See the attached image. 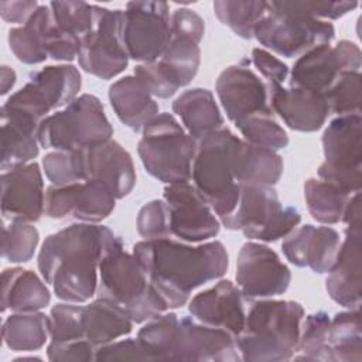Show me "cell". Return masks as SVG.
I'll use <instances>...</instances> for the list:
<instances>
[{
    "instance_id": "obj_9",
    "label": "cell",
    "mask_w": 362,
    "mask_h": 362,
    "mask_svg": "<svg viewBox=\"0 0 362 362\" xmlns=\"http://www.w3.org/2000/svg\"><path fill=\"white\" fill-rule=\"evenodd\" d=\"M300 221V211L283 206L273 185H239L236 208L221 223L230 230H242L249 239L276 242L286 238Z\"/></svg>"
},
{
    "instance_id": "obj_4",
    "label": "cell",
    "mask_w": 362,
    "mask_h": 362,
    "mask_svg": "<svg viewBox=\"0 0 362 362\" xmlns=\"http://www.w3.org/2000/svg\"><path fill=\"white\" fill-rule=\"evenodd\" d=\"M304 310L291 300L260 298L246 313L245 325L236 337L242 361H290L300 338Z\"/></svg>"
},
{
    "instance_id": "obj_7",
    "label": "cell",
    "mask_w": 362,
    "mask_h": 362,
    "mask_svg": "<svg viewBox=\"0 0 362 362\" xmlns=\"http://www.w3.org/2000/svg\"><path fill=\"white\" fill-rule=\"evenodd\" d=\"M137 151L146 171L165 184L191 180L197 140L171 113H158L150 120L139 141Z\"/></svg>"
},
{
    "instance_id": "obj_51",
    "label": "cell",
    "mask_w": 362,
    "mask_h": 362,
    "mask_svg": "<svg viewBox=\"0 0 362 362\" xmlns=\"http://www.w3.org/2000/svg\"><path fill=\"white\" fill-rule=\"evenodd\" d=\"M252 62L266 79L267 86L283 85L288 76V66L263 48H253Z\"/></svg>"
},
{
    "instance_id": "obj_13",
    "label": "cell",
    "mask_w": 362,
    "mask_h": 362,
    "mask_svg": "<svg viewBox=\"0 0 362 362\" xmlns=\"http://www.w3.org/2000/svg\"><path fill=\"white\" fill-rule=\"evenodd\" d=\"M123 10L98 6V20L82 40L78 51L79 66L100 79H112L122 74L129 55L122 41Z\"/></svg>"
},
{
    "instance_id": "obj_32",
    "label": "cell",
    "mask_w": 362,
    "mask_h": 362,
    "mask_svg": "<svg viewBox=\"0 0 362 362\" xmlns=\"http://www.w3.org/2000/svg\"><path fill=\"white\" fill-rule=\"evenodd\" d=\"M47 105L54 109L65 107L74 99L82 85L81 74L74 65H49L30 75V81Z\"/></svg>"
},
{
    "instance_id": "obj_15",
    "label": "cell",
    "mask_w": 362,
    "mask_h": 362,
    "mask_svg": "<svg viewBox=\"0 0 362 362\" xmlns=\"http://www.w3.org/2000/svg\"><path fill=\"white\" fill-rule=\"evenodd\" d=\"M116 197L98 180H86L66 185H49L45 189L44 214L51 219L74 218L98 223L115 209Z\"/></svg>"
},
{
    "instance_id": "obj_31",
    "label": "cell",
    "mask_w": 362,
    "mask_h": 362,
    "mask_svg": "<svg viewBox=\"0 0 362 362\" xmlns=\"http://www.w3.org/2000/svg\"><path fill=\"white\" fill-rule=\"evenodd\" d=\"M173 112L181 119L185 132L197 141L223 127V117L211 90L192 88L173 102Z\"/></svg>"
},
{
    "instance_id": "obj_5",
    "label": "cell",
    "mask_w": 362,
    "mask_h": 362,
    "mask_svg": "<svg viewBox=\"0 0 362 362\" xmlns=\"http://www.w3.org/2000/svg\"><path fill=\"white\" fill-rule=\"evenodd\" d=\"M98 296L119 304L133 322H146L168 310L133 253L119 246L99 264Z\"/></svg>"
},
{
    "instance_id": "obj_21",
    "label": "cell",
    "mask_w": 362,
    "mask_h": 362,
    "mask_svg": "<svg viewBox=\"0 0 362 362\" xmlns=\"http://www.w3.org/2000/svg\"><path fill=\"white\" fill-rule=\"evenodd\" d=\"M188 310L199 322L223 329L235 339L245 325L243 296L239 287L229 280H221L211 288L195 294L189 300Z\"/></svg>"
},
{
    "instance_id": "obj_36",
    "label": "cell",
    "mask_w": 362,
    "mask_h": 362,
    "mask_svg": "<svg viewBox=\"0 0 362 362\" xmlns=\"http://www.w3.org/2000/svg\"><path fill=\"white\" fill-rule=\"evenodd\" d=\"M8 47L16 58L24 64L35 65L48 58L44 47L42 30H41V8L30 17V20L21 25L8 31Z\"/></svg>"
},
{
    "instance_id": "obj_38",
    "label": "cell",
    "mask_w": 362,
    "mask_h": 362,
    "mask_svg": "<svg viewBox=\"0 0 362 362\" xmlns=\"http://www.w3.org/2000/svg\"><path fill=\"white\" fill-rule=\"evenodd\" d=\"M55 24L79 37L81 40L93 30L98 20V6L85 1H51L49 4Z\"/></svg>"
},
{
    "instance_id": "obj_17",
    "label": "cell",
    "mask_w": 362,
    "mask_h": 362,
    "mask_svg": "<svg viewBox=\"0 0 362 362\" xmlns=\"http://www.w3.org/2000/svg\"><path fill=\"white\" fill-rule=\"evenodd\" d=\"M163 199L168 208L170 233L173 236L198 243L218 235L221 221L189 181L167 184Z\"/></svg>"
},
{
    "instance_id": "obj_46",
    "label": "cell",
    "mask_w": 362,
    "mask_h": 362,
    "mask_svg": "<svg viewBox=\"0 0 362 362\" xmlns=\"http://www.w3.org/2000/svg\"><path fill=\"white\" fill-rule=\"evenodd\" d=\"M137 232L144 239L170 238L168 208L164 199H153L141 206L137 215Z\"/></svg>"
},
{
    "instance_id": "obj_16",
    "label": "cell",
    "mask_w": 362,
    "mask_h": 362,
    "mask_svg": "<svg viewBox=\"0 0 362 362\" xmlns=\"http://www.w3.org/2000/svg\"><path fill=\"white\" fill-rule=\"evenodd\" d=\"M290 269L279 255L263 243L246 242L236 260V283L245 298H270L286 293Z\"/></svg>"
},
{
    "instance_id": "obj_27",
    "label": "cell",
    "mask_w": 362,
    "mask_h": 362,
    "mask_svg": "<svg viewBox=\"0 0 362 362\" xmlns=\"http://www.w3.org/2000/svg\"><path fill=\"white\" fill-rule=\"evenodd\" d=\"M283 168L284 163L277 151L238 137L232 151V173L239 185H274Z\"/></svg>"
},
{
    "instance_id": "obj_3",
    "label": "cell",
    "mask_w": 362,
    "mask_h": 362,
    "mask_svg": "<svg viewBox=\"0 0 362 362\" xmlns=\"http://www.w3.org/2000/svg\"><path fill=\"white\" fill-rule=\"evenodd\" d=\"M137 338L154 361H242L236 339L229 332L195 322L189 317L180 318L174 313H163L146 321Z\"/></svg>"
},
{
    "instance_id": "obj_19",
    "label": "cell",
    "mask_w": 362,
    "mask_h": 362,
    "mask_svg": "<svg viewBox=\"0 0 362 362\" xmlns=\"http://www.w3.org/2000/svg\"><path fill=\"white\" fill-rule=\"evenodd\" d=\"M45 191L40 165L27 163L1 174V214L10 222H37L44 214Z\"/></svg>"
},
{
    "instance_id": "obj_22",
    "label": "cell",
    "mask_w": 362,
    "mask_h": 362,
    "mask_svg": "<svg viewBox=\"0 0 362 362\" xmlns=\"http://www.w3.org/2000/svg\"><path fill=\"white\" fill-rule=\"evenodd\" d=\"M86 180L102 181L120 199L129 195L136 184L132 156L116 140H106L82 150ZM85 180V181H86Z\"/></svg>"
},
{
    "instance_id": "obj_49",
    "label": "cell",
    "mask_w": 362,
    "mask_h": 362,
    "mask_svg": "<svg viewBox=\"0 0 362 362\" xmlns=\"http://www.w3.org/2000/svg\"><path fill=\"white\" fill-rule=\"evenodd\" d=\"M96 346L86 339L68 341V342H52L47 346V356L52 362H79V361H95Z\"/></svg>"
},
{
    "instance_id": "obj_1",
    "label": "cell",
    "mask_w": 362,
    "mask_h": 362,
    "mask_svg": "<svg viewBox=\"0 0 362 362\" xmlns=\"http://www.w3.org/2000/svg\"><path fill=\"white\" fill-rule=\"evenodd\" d=\"M119 246H123L122 239L107 226L75 223L45 238L37 259L38 270L58 298L85 303L96 293L102 259Z\"/></svg>"
},
{
    "instance_id": "obj_30",
    "label": "cell",
    "mask_w": 362,
    "mask_h": 362,
    "mask_svg": "<svg viewBox=\"0 0 362 362\" xmlns=\"http://www.w3.org/2000/svg\"><path fill=\"white\" fill-rule=\"evenodd\" d=\"M44 281L33 270L6 269L1 273V311L33 313L48 305L51 294Z\"/></svg>"
},
{
    "instance_id": "obj_48",
    "label": "cell",
    "mask_w": 362,
    "mask_h": 362,
    "mask_svg": "<svg viewBox=\"0 0 362 362\" xmlns=\"http://www.w3.org/2000/svg\"><path fill=\"white\" fill-rule=\"evenodd\" d=\"M154 361L139 338L113 341L96 349L95 361Z\"/></svg>"
},
{
    "instance_id": "obj_26",
    "label": "cell",
    "mask_w": 362,
    "mask_h": 362,
    "mask_svg": "<svg viewBox=\"0 0 362 362\" xmlns=\"http://www.w3.org/2000/svg\"><path fill=\"white\" fill-rule=\"evenodd\" d=\"M109 102L119 120L139 132L158 115V105L146 85L134 75L113 82L107 92Z\"/></svg>"
},
{
    "instance_id": "obj_25",
    "label": "cell",
    "mask_w": 362,
    "mask_h": 362,
    "mask_svg": "<svg viewBox=\"0 0 362 362\" xmlns=\"http://www.w3.org/2000/svg\"><path fill=\"white\" fill-rule=\"evenodd\" d=\"M1 117V163L3 171L30 163L38 154V129L42 122L34 116L7 106L0 110Z\"/></svg>"
},
{
    "instance_id": "obj_12",
    "label": "cell",
    "mask_w": 362,
    "mask_h": 362,
    "mask_svg": "<svg viewBox=\"0 0 362 362\" xmlns=\"http://www.w3.org/2000/svg\"><path fill=\"white\" fill-rule=\"evenodd\" d=\"M171 38L170 7L164 1H129L123 10L122 41L129 58L141 64L161 58Z\"/></svg>"
},
{
    "instance_id": "obj_10",
    "label": "cell",
    "mask_w": 362,
    "mask_h": 362,
    "mask_svg": "<svg viewBox=\"0 0 362 362\" xmlns=\"http://www.w3.org/2000/svg\"><path fill=\"white\" fill-rule=\"evenodd\" d=\"M253 37L277 55L293 58L317 45L329 44L335 37V28L328 21L279 8L272 1Z\"/></svg>"
},
{
    "instance_id": "obj_40",
    "label": "cell",
    "mask_w": 362,
    "mask_h": 362,
    "mask_svg": "<svg viewBox=\"0 0 362 362\" xmlns=\"http://www.w3.org/2000/svg\"><path fill=\"white\" fill-rule=\"evenodd\" d=\"M40 233L35 226L25 222H10L3 226L1 256L11 263H25L35 252Z\"/></svg>"
},
{
    "instance_id": "obj_23",
    "label": "cell",
    "mask_w": 362,
    "mask_h": 362,
    "mask_svg": "<svg viewBox=\"0 0 362 362\" xmlns=\"http://www.w3.org/2000/svg\"><path fill=\"white\" fill-rule=\"evenodd\" d=\"M267 92L273 113H277L293 130L317 132L329 116L325 98L320 92L297 86L284 88L283 85L267 86Z\"/></svg>"
},
{
    "instance_id": "obj_54",
    "label": "cell",
    "mask_w": 362,
    "mask_h": 362,
    "mask_svg": "<svg viewBox=\"0 0 362 362\" xmlns=\"http://www.w3.org/2000/svg\"><path fill=\"white\" fill-rule=\"evenodd\" d=\"M16 83V72L13 68L3 65L1 66V95H6Z\"/></svg>"
},
{
    "instance_id": "obj_41",
    "label": "cell",
    "mask_w": 362,
    "mask_h": 362,
    "mask_svg": "<svg viewBox=\"0 0 362 362\" xmlns=\"http://www.w3.org/2000/svg\"><path fill=\"white\" fill-rule=\"evenodd\" d=\"M40 8L42 40L48 57L57 61H72L75 57H78L81 38L55 24L49 6L40 4Z\"/></svg>"
},
{
    "instance_id": "obj_18",
    "label": "cell",
    "mask_w": 362,
    "mask_h": 362,
    "mask_svg": "<svg viewBox=\"0 0 362 362\" xmlns=\"http://www.w3.org/2000/svg\"><path fill=\"white\" fill-rule=\"evenodd\" d=\"M215 90L228 119L236 127L249 117L274 115L269 105L266 82L247 66L225 68L215 82Z\"/></svg>"
},
{
    "instance_id": "obj_42",
    "label": "cell",
    "mask_w": 362,
    "mask_h": 362,
    "mask_svg": "<svg viewBox=\"0 0 362 362\" xmlns=\"http://www.w3.org/2000/svg\"><path fill=\"white\" fill-rule=\"evenodd\" d=\"M238 129L242 133L243 140L273 151L286 148L288 144V136L274 120V115H257L249 117L240 123Z\"/></svg>"
},
{
    "instance_id": "obj_37",
    "label": "cell",
    "mask_w": 362,
    "mask_h": 362,
    "mask_svg": "<svg viewBox=\"0 0 362 362\" xmlns=\"http://www.w3.org/2000/svg\"><path fill=\"white\" fill-rule=\"evenodd\" d=\"M362 76L359 71H344L331 86L322 93L329 109V115L361 113Z\"/></svg>"
},
{
    "instance_id": "obj_34",
    "label": "cell",
    "mask_w": 362,
    "mask_h": 362,
    "mask_svg": "<svg viewBox=\"0 0 362 362\" xmlns=\"http://www.w3.org/2000/svg\"><path fill=\"white\" fill-rule=\"evenodd\" d=\"M351 195L342 187L321 178H308L304 182L307 209L317 222L324 225H334L342 219Z\"/></svg>"
},
{
    "instance_id": "obj_47",
    "label": "cell",
    "mask_w": 362,
    "mask_h": 362,
    "mask_svg": "<svg viewBox=\"0 0 362 362\" xmlns=\"http://www.w3.org/2000/svg\"><path fill=\"white\" fill-rule=\"evenodd\" d=\"M279 8L317 20H337L358 7L356 1H273Z\"/></svg>"
},
{
    "instance_id": "obj_24",
    "label": "cell",
    "mask_w": 362,
    "mask_h": 362,
    "mask_svg": "<svg viewBox=\"0 0 362 362\" xmlns=\"http://www.w3.org/2000/svg\"><path fill=\"white\" fill-rule=\"evenodd\" d=\"M361 228L345 229V239L341 242L335 263L325 280L328 296L345 308L361 307Z\"/></svg>"
},
{
    "instance_id": "obj_2",
    "label": "cell",
    "mask_w": 362,
    "mask_h": 362,
    "mask_svg": "<svg viewBox=\"0 0 362 362\" xmlns=\"http://www.w3.org/2000/svg\"><path fill=\"white\" fill-rule=\"evenodd\" d=\"M133 255L168 308L182 307L192 290L222 277L229 266L219 240L191 246L171 238L144 239L134 245Z\"/></svg>"
},
{
    "instance_id": "obj_43",
    "label": "cell",
    "mask_w": 362,
    "mask_h": 362,
    "mask_svg": "<svg viewBox=\"0 0 362 362\" xmlns=\"http://www.w3.org/2000/svg\"><path fill=\"white\" fill-rule=\"evenodd\" d=\"M42 168L52 185H66L85 181L82 150H55L44 156Z\"/></svg>"
},
{
    "instance_id": "obj_39",
    "label": "cell",
    "mask_w": 362,
    "mask_h": 362,
    "mask_svg": "<svg viewBox=\"0 0 362 362\" xmlns=\"http://www.w3.org/2000/svg\"><path fill=\"white\" fill-rule=\"evenodd\" d=\"M178 75L181 85L187 86L197 75L201 64L199 44L182 35H171L161 58Z\"/></svg>"
},
{
    "instance_id": "obj_44",
    "label": "cell",
    "mask_w": 362,
    "mask_h": 362,
    "mask_svg": "<svg viewBox=\"0 0 362 362\" xmlns=\"http://www.w3.org/2000/svg\"><path fill=\"white\" fill-rule=\"evenodd\" d=\"M134 76H137L150 90V93L158 99H168L174 96L182 86L174 69H171L161 59L139 64L134 68Z\"/></svg>"
},
{
    "instance_id": "obj_45",
    "label": "cell",
    "mask_w": 362,
    "mask_h": 362,
    "mask_svg": "<svg viewBox=\"0 0 362 362\" xmlns=\"http://www.w3.org/2000/svg\"><path fill=\"white\" fill-rule=\"evenodd\" d=\"M81 308L74 303L55 304L49 311V338L52 342L85 339L81 327Z\"/></svg>"
},
{
    "instance_id": "obj_53",
    "label": "cell",
    "mask_w": 362,
    "mask_h": 362,
    "mask_svg": "<svg viewBox=\"0 0 362 362\" xmlns=\"http://www.w3.org/2000/svg\"><path fill=\"white\" fill-rule=\"evenodd\" d=\"M341 221L345 223V229L361 228V191L349 197Z\"/></svg>"
},
{
    "instance_id": "obj_11",
    "label": "cell",
    "mask_w": 362,
    "mask_h": 362,
    "mask_svg": "<svg viewBox=\"0 0 362 362\" xmlns=\"http://www.w3.org/2000/svg\"><path fill=\"white\" fill-rule=\"evenodd\" d=\"M324 163L321 180L334 182L351 194L362 185V119L361 113L337 116L322 133Z\"/></svg>"
},
{
    "instance_id": "obj_6",
    "label": "cell",
    "mask_w": 362,
    "mask_h": 362,
    "mask_svg": "<svg viewBox=\"0 0 362 362\" xmlns=\"http://www.w3.org/2000/svg\"><path fill=\"white\" fill-rule=\"evenodd\" d=\"M238 140L228 127L211 132L197 141L191 180L219 221L230 215L239 199V184L232 173V151Z\"/></svg>"
},
{
    "instance_id": "obj_33",
    "label": "cell",
    "mask_w": 362,
    "mask_h": 362,
    "mask_svg": "<svg viewBox=\"0 0 362 362\" xmlns=\"http://www.w3.org/2000/svg\"><path fill=\"white\" fill-rule=\"evenodd\" d=\"M48 335L49 315L40 311L14 313L1 328L3 341L11 351H37L45 345Z\"/></svg>"
},
{
    "instance_id": "obj_14",
    "label": "cell",
    "mask_w": 362,
    "mask_h": 362,
    "mask_svg": "<svg viewBox=\"0 0 362 362\" xmlns=\"http://www.w3.org/2000/svg\"><path fill=\"white\" fill-rule=\"evenodd\" d=\"M361 64L362 52L355 42L342 40L335 45L321 44L294 62L290 86L324 93L344 71H359Z\"/></svg>"
},
{
    "instance_id": "obj_52",
    "label": "cell",
    "mask_w": 362,
    "mask_h": 362,
    "mask_svg": "<svg viewBox=\"0 0 362 362\" xmlns=\"http://www.w3.org/2000/svg\"><path fill=\"white\" fill-rule=\"evenodd\" d=\"M38 6L40 4L37 1H0V14L1 18L7 23H17L24 25L35 13Z\"/></svg>"
},
{
    "instance_id": "obj_29",
    "label": "cell",
    "mask_w": 362,
    "mask_h": 362,
    "mask_svg": "<svg viewBox=\"0 0 362 362\" xmlns=\"http://www.w3.org/2000/svg\"><path fill=\"white\" fill-rule=\"evenodd\" d=\"M81 327L86 341L99 348L130 334L133 321L116 303L98 297L81 308Z\"/></svg>"
},
{
    "instance_id": "obj_8",
    "label": "cell",
    "mask_w": 362,
    "mask_h": 362,
    "mask_svg": "<svg viewBox=\"0 0 362 362\" xmlns=\"http://www.w3.org/2000/svg\"><path fill=\"white\" fill-rule=\"evenodd\" d=\"M113 127L99 98L83 93L64 109L47 116L38 129L45 148L76 151L112 139Z\"/></svg>"
},
{
    "instance_id": "obj_50",
    "label": "cell",
    "mask_w": 362,
    "mask_h": 362,
    "mask_svg": "<svg viewBox=\"0 0 362 362\" xmlns=\"http://www.w3.org/2000/svg\"><path fill=\"white\" fill-rule=\"evenodd\" d=\"M171 35H182L201 42L205 33V23L202 17L191 8L181 7L171 13L170 16Z\"/></svg>"
},
{
    "instance_id": "obj_35",
    "label": "cell",
    "mask_w": 362,
    "mask_h": 362,
    "mask_svg": "<svg viewBox=\"0 0 362 362\" xmlns=\"http://www.w3.org/2000/svg\"><path fill=\"white\" fill-rule=\"evenodd\" d=\"M269 11V1L259 0H216L214 13L218 20L228 25L236 35L249 40L253 38L257 23Z\"/></svg>"
},
{
    "instance_id": "obj_28",
    "label": "cell",
    "mask_w": 362,
    "mask_h": 362,
    "mask_svg": "<svg viewBox=\"0 0 362 362\" xmlns=\"http://www.w3.org/2000/svg\"><path fill=\"white\" fill-rule=\"evenodd\" d=\"M318 361L361 362V307L337 313L327 325Z\"/></svg>"
},
{
    "instance_id": "obj_20",
    "label": "cell",
    "mask_w": 362,
    "mask_h": 362,
    "mask_svg": "<svg viewBox=\"0 0 362 362\" xmlns=\"http://www.w3.org/2000/svg\"><path fill=\"white\" fill-rule=\"evenodd\" d=\"M339 246L341 238L334 228L310 223L294 228L281 243L283 253L290 263L308 267L318 274L331 270Z\"/></svg>"
}]
</instances>
